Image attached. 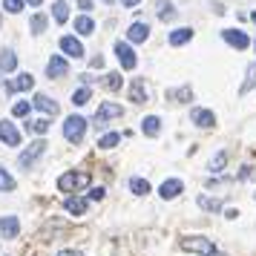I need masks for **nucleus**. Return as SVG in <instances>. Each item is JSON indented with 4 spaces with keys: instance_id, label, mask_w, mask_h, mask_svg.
Instances as JSON below:
<instances>
[{
    "instance_id": "aec40b11",
    "label": "nucleus",
    "mask_w": 256,
    "mask_h": 256,
    "mask_svg": "<svg viewBox=\"0 0 256 256\" xmlns=\"http://www.w3.org/2000/svg\"><path fill=\"white\" fill-rule=\"evenodd\" d=\"M190 38H193V29L190 26H182V29H176L173 35H170V46H184Z\"/></svg>"
},
{
    "instance_id": "cd10ccee",
    "label": "nucleus",
    "mask_w": 256,
    "mask_h": 256,
    "mask_svg": "<svg viewBox=\"0 0 256 256\" xmlns=\"http://www.w3.org/2000/svg\"><path fill=\"white\" fill-rule=\"evenodd\" d=\"M130 190H132L136 196H147V193H150V182H144V178H130Z\"/></svg>"
},
{
    "instance_id": "c03bdc74",
    "label": "nucleus",
    "mask_w": 256,
    "mask_h": 256,
    "mask_svg": "<svg viewBox=\"0 0 256 256\" xmlns=\"http://www.w3.org/2000/svg\"><path fill=\"white\" fill-rule=\"evenodd\" d=\"M250 18H254V24H256V12H254V14H250Z\"/></svg>"
},
{
    "instance_id": "a18cd8bd",
    "label": "nucleus",
    "mask_w": 256,
    "mask_h": 256,
    "mask_svg": "<svg viewBox=\"0 0 256 256\" xmlns=\"http://www.w3.org/2000/svg\"><path fill=\"white\" fill-rule=\"evenodd\" d=\"M104 3H112V0H104Z\"/></svg>"
},
{
    "instance_id": "58836bf2",
    "label": "nucleus",
    "mask_w": 256,
    "mask_h": 256,
    "mask_svg": "<svg viewBox=\"0 0 256 256\" xmlns=\"http://www.w3.org/2000/svg\"><path fill=\"white\" fill-rule=\"evenodd\" d=\"M92 6H95L92 0H78V9H84V14L90 12V9H92Z\"/></svg>"
},
{
    "instance_id": "f257e3e1",
    "label": "nucleus",
    "mask_w": 256,
    "mask_h": 256,
    "mask_svg": "<svg viewBox=\"0 0 256 256\" xmlns=\"http://www.w3.org/2000/svg\"><path fill=\"white\" fill-rule=\"evenodd\" d=\"M86 184H90V173L86 170H70V173H64L58 178V190H64V193H75V190H81Z\"/></svg>"
},
{
    "instance_id": "f03ea898",
    "label": "nucleus",
    "mask_w": 256,
    "mask_h": 256,
    "mask_svg": "<svg viewBox=\"0 0 256 256\" xmlns=\"http://www.w3.org/2000/svg\"><path fill=\"white\" fill-rule=\"evenodd\" d=\"M86 136V118L84 116H70L64 121V138L72 144H81V138Z\"/></svg>"
},
{
    "instance_id": "ea45409f",
    "label": "nucleus",
    "mask_w": 256,
    "mask_h": 256,
    "mask_svg": "<svg viewBox=\"0 0 256 256\" xmlns=\"http://www.w3.org/2000/svg\"><path fill=\"white\" fill-rule=\"evenodd\" d=\"M58 256H84V254H81V250H60Z\"/></svg>"
},
{
    "instance_id": "1a4fd4ad",
    "label": "nucleus",
    "mask_w": 256,
    "mask_h": 256,
    "mask_svg": "<svg viewBox=\"0 0 256 256\" xmlns=\"http://www.w3.org/2000/svg\"><path fill=\"white\" fill-rule=\"evenodd\" d=\"M60 49H64L70 58H84L81 40H78V38H72V35H64V38H60Z\"/></svg>"
},
{
    "instance_id": "4468645a",
    "label": "nucleus",
    "mask_w": 256,
    "mask_h": 256,
    "mask_svg": "<svg viewBox=\"0 0 256 256\" xmlns=\"http://www.w3.org/2000/svg\"><path fill=\"white\" fill-rule=\"evenodd\" d=\"M190 118H193V124H196V127H204V130H210L213 124H216V116H213L210 110H193Z\"/></svg>"
},
{
    "instance_id": "e433bc0d",
    "label": "nucleus",
    "mask_w": 256,
    "mask_h": 256,
    "mask_svg": "<svg viewBox=\"0 0 256 256\" xmlns=\"http://www.w3.org/2000/svg\"><path fill=\"white\" fill-rule=\"evenodd\" d=\"M29 130H32L35 136H44V132L49 130V121H46V118H38V121H32V124H29Z\"/></svg>"
},
{
    "instance_id": "c9c22d12",
    "label": "nucleus",
    "mask_w": 256,
    "mask_h": 256,
    "mask_svg": "<svg viewBox=\"0 0 256 256\" xmlns=\"http://www.w3.org/2000/svg\"><path fill=\"white\" fill-rule=\"evenodd\" d=\"M24 3L26 0H3V9L12 12V14H18V12H24Z\"/></svg>"
},
{
    "instance_id": "bb28decb",
    "label": "nucleus",
    "mask_w": 256,
    "mask_h": 256,
    "mask_svg": "<svg viewBox=\"0 0 256 256\" xmlns=\"http://www.w3.org/2000/svg\"><path fill=\"white\" fill-rule=\"evenodd\" d=\"M14 187H18V182L6 173V167H0V193H12Z\"/></svg>"
},
{
    "instance_id": "f8f14e48",
    "label": "nucleus",
    "mask_w": 256,
    "mask_h": 256,
    "mask_svg": "<svg viewBox=\"0 0 256 256\" xmlns=\"http://www.w3.org/2000/svg\"><path fill=\"white\" fill-rule=\"evenodd\" d=\"M18 230H20L18 216H0V233H3V239H14Z\"/></svg>"
},
{
    "instance_id": "39448f33",
    "label": "nucleus",
    "mask_w": 256,
    "mask_h": 256,
    "mask_svg": "<svg viewBox=\"0 0 256 256\" xmlns=\"http://www.w3.org/2000/svg\"><path fill=\"white\" fill-rule=\"evenodd\" d=\"M0 141H3L6 147H20L24 136H20V130L14 127L12 121H0Z\"/></svg>"
},
{
    "instance_id": "7c9ffc66",
    "label": "nucleus",
    "mask_w": 256,
    "mask_h": 256,
    "mask_svg": "<svg viewBox=\"0 0 256 256\" xmlns=\"http://www.w3.org/2000/svg\"><path fill=\"white\" fill-rule=\"evenodd\" d=\"M198 208H202V210H210V213H219V210H222V202H219V198L198 196Z\"/></svg>"
},
{
    "instance_id": "20e7f679",
    "label": "nucleus",
    "mask_w": 256,
    "mask_h": 256,
    "mask_svg": "<svg viewBox=\"0 0 256 256\" xmlns=\"http://www.w3.org/2000/svg\"><path fill=\"white\" fill-rule=\"evenodd\" d=\"M182 250H190V254H204L210 256L216 248H213V242L210 239H204V236H187V239H182Z\"/></svg>"
},
{
    "instance_id": "37998d69",
    "label": "nucleus",
    "mask_w": 256,
    "mask_h": 256,
    "mask_svg": "<svg viewBox=\"0 0 256 256\" xmlns=\"http://www.w3.org/2000/svg\"><path fill=\"white\" fill-rule=\"evenodd\" d=\"M210 256H224V254H219V250H213V254H210Z\"/></svg>"
},
{
    "instance_id": "9b49d317",
    "label": "nucleus",
    "mask_w": 256,
    "mask_h": 256,
    "mask_svg": "<svg viewBox=\"0 0 256 256\" xmlns=\"http://www.w3.org/2000/svg\"><path fill=\"white\" fill-rule=\"evenodd\" d=\"M182 190H184V184H182L178 178H167V182L158 187V196H162L164 202H170V198H176L178 193H182Z\"/></svg>"
},
{
    "instance_id": "b1692460",
    "label": "nucleus",
    "mask_w": 256,
    "mask_h": 256,
    "mask_svg": "<svg viewBox=\"0 0 256 256\" xmlns=\"http://www.w3.org/2000/svg\"><path fill=\"white\" fill-rule=\"evenodd\" d=\"M52 18H55L58 24H66V20H70V6H66V0H58V3L52 6Z\"/></svg>"
},
{
    "instance_id": "423d86ee",
    "label": "nucleus",
    "mask_w": 256,
    "mask_h": 256,
    "mask_svg": "<svg viewBox=\"0 0 256 256\" xmlns=\"http://www.w3.org/2000/svg\"><path fill=\"white\" fill-rule=\"evenodd\" d=\"M116 55H118V60H121V66H124V70H136L138 58H136V52H132V46H130V44L118 40V44H116Z\"/></svg>"
},
{
    "instance_id": "f3484780",
    "label": "nucleus",
    "mask_w": 256,
    "mask_h": 256,
    "mask_svg": "<svg viewBox=\"0 0 256 256\" xmlns=\"http://www.w3.org/2000/svg\"><path fill=\"white\" fill-rule=\"evenodd\" d=\"M118 116H124V106H118V104H110V101H106V104H101L98 106V121H106V118H118Z\"/></svg>"
},
{
    "instance_id": "393cba45",
    "label": "nucleus",
    "mask_w": 256,
    "mask_h": 256,
    "mask_svg": "<svg viewBox=\"0 0 256 256\" xmlns=\"http://www.w3.org/2000/svg\"><path fill=\"white\" fill-rule=\"evenodd\" d=\"M167 98H170V101H178V104H187V101L193 98V90H190V86H182V90H170V92H167Z\"/></svg>"
},
{
    "instance_id": "7ed1b4c3",
    "label": "nucleus",
    "mask_w": 256,
    "mask_h": 256,
    "mask_svg": "<svg viewBox=\"0 0 256 256\" xmlns=\"http://www.w3.org/2000/svg\"><path fill=\"white\" fill-rule=\"evenodd\" d=\"M44 150H46V141H44V138L32 141V144H29V147H26V150L18 156V164H20L24 170H29V167H32V164H35L38 158L44 156Z\"/></svg>"
},
{
    "instance_id": "a878e982",
    "label": "nucleus",
    "mask_w": 256,
    "mask_h": 256,
    "mask_svg": "<svg viewBox=\"0 0 256 256\" xmlns=\"http://www.w3.org/2000/svg\"><path fill=\"white\" fill-rule=\"evenodd\" d=\"M254 86H256V60L250 64V66H248V78H244V84L239 86V92H242V95H248L250 90H254Z\"/></svg>"
},
{
    "instance_id": "412c9836",
    "label": "nucleus",
    "mask_w": 256,
    "mask_h": 256,
    "mask_svg": "<svg viewBox=\"0 0 256 256\" xmlns=\"http://www.w3.org/2000/svg\"><path fill=\"white\" fill-rule=\"evenodd\" d=\"M144 136H150V138H156V136H158V132H162V118L158 116H147L144 118Z\"/></svg>"
},
{
    "instance_id": "2eb2a0df",
    "label": "nucleus",
    "mask_w": 256,
    "mask_h": 256,
    "mask_svg": "<svg viewBox=\"0 0 256 256\" xmlns=\"http://www.w3.org/2000/svg\"><path fill=\"white\" fill-rule=\"evenodd\" d=\"M127 38L132 40V44H144V40L150 38V26L147 24H132L127 29Z\"/></svg>"
},
{
    "instance_id": "72a5a7b5",
    "label": "nucleus",
    "mask_w": 256,
    "mask_h": 256,
    "mask_svg": "<svg viewBox=\"0 0 256 256\" xmlns=\"http://www.w3.org/2000/svg\"><path fill=\"white\" fill-rule=\"evenodd\" d=\"M90 98H92V92H90V90L84 86V90H78V92L72 95V104H75V106H84L86 101H90Z\"/></svg>"
},
{
    "instance_id": "4be33fe9",
    "label": "nucleus",
    "mask_w": 256,
    "mask_h": 256,
    "mask_svg": "<svg viewBox=\"0 0 256 256\" xmlns=\"http://www.w3.org/2000/svg\"><path fill=\"white\" fill-rule=\"evenodd\" d=\"M156 14L162 18V20H173L176 18V9L170 0H156Z\"/></svg>"
},
{
    "instance_id": "5701e85b",
    "label": "nucleus",
    "mask_w": 256,
    "mask_h": 256,
    "mask_svg": "<svg viewBox=\"0 0 256 256\" xmlns=\"http://www.w3.org/2000/svg\"><path fill=\"white\" fill-rule=\"evenodd\" d=\"M75 32H78V35H92L95 32V20L90 18V14H81V18L75 20Z\"/></svg>"
},
{
    "instance_id": "f704fd0d",
    "label": "nucleus",
    "mask_w": 256,
    "mask_h": 256,
    "mask_svg": "<svg viewBox=\"0 0 256 256\" xmlns=\"http://www.w3.org/2000/svg\"><path fill=\"white\" fill-rule=\"evenodd\" d=\"M29 110H32V104H26V101H18V104L12 106V116H14V118H26V116H29Z\"/></svg>"
},
{
    "instance_id": "6ab92c4d",
    "label": "nucleus",
    "mask_w": 256,
    "mask_h": 256,
    "mask_svg": "<svg viewBox=\"0 0 256 256\" xmlns=\"http://www.w3.org/2000/svg\"><path fill=\"white\" fill-rule=\"evenodd\" d=\"M18 70V55L12 49H0V72H12Z\"/></svg>"
},
{
    "instance_id": "ddd939ff",
    "label": "nucleus",
    "mask_w": 256,
    "mask_h": 256,
    "mask_svg": "<svg viewBox=\"0 0 256 256\" xmlns=\"http://www.w3.org/2000/svg\"><path fill=\"white\" fill-rule=\"evenodd\" d=\"M130 101L132 104H147V86H144V78H136L130 84Z\"/></svg>"
},
{
    "instance_id": "c756f323",
    "label": "nucleus",
    "mask_w": 256,
    "mask_h": 256,
    "mask_svg": "<svg viewBox=\"0 0 256 256\" xmlns=\"http://www.w3.org/2000/svg\"><path fill=\"white\" fill-rule=\"evenodd\" d=\"M104 86L110 90V92L121 90V72H106V75H104Z\"/></svg>"
},
{
    "instance_id": "2f4dec72",
    "label": "nucleus",
    "mask_w": 256,
    "mask_h": 256,
    "mask_svg": "<svg viewBox=\"0 0 256 256\" xmlns=\"http://www.w3.org/2000/svg\"><path fill=\"white\" fill-rule=\"evenodd\" d=\"M224 164H228V152L222 150V152H216V156L210 158V170H213V173H222V167H224Z\"/></svg>"
},
{
    "instance_id": "9d476101",
    "label": "nucleus",
    "mask_w": 256,
    "mask_h": 256,
    "mask_svg": "<svg viewBox=\"0 0 256 256\" xmlns=\"http://www.w3.org/2000/svg\"><path fill=\"white\" fill-rule=\"evenodd\" d=\"M66 72H70V64L64 60V55H52V60H49V66H46V78H60Z\"/></svg>"
},
{
    "instance_id": "0eeeda50",
    "label": "nucleus",
    "mask_w": 256,
    "mask_h": 256,
    "mask_svg": "<svg viewBox=\"0 0 256 256\" xmlns=\"http://www.w3.org/2000/svg\"><path fill=\"white\" fill-rule=\"evenodd\" d=\"M222 38H224V44H230V46H236V49H248L250 46V38L244 35V32H239V29H224Z\"/></svg>"
},
{
    "instance_id": "4c0bfd02",
    "label": "nucleus",
    "mask_w": 256,
    "mask_h": 256,
    "mask_svg": "<svg viewBox=\"0 0 256 256\" xmlns=\"http://www.w3.org/2000/svg\"><path fill=\"white\" fill-rule=\"evenodd\" d=\"M104 187H92V190H90V198H95V202H98V198H104Z\"/></svg>"
},
{
    "instance_id": "473e14b6",
    "label": "nucleus",
    "mask_w": 256,
    "mask_h": 256,
    "mask_svg": "<svg viewBox=\"0 0 256 256\" xmlns=\"http://www.w3.org/2000/svg\"><path fill=\"white\" fill-rule=\"evenodd\" d=\"M118 138H121L118 132H110V136H101V141H98V147H101V150H112V147L118 144Z\"/></svg>"
},
{
    "instance_id": "a211bd4d",
    "label": "nucleus",
    "mask_w": 256,
    "mask_h": 256,
    "mask_svg": "<svg viewBox=\"0 0 256 256\" xmlns=\"http://www.w3.org/2000/svg\"><path fill=\"white\" fill-rule=\"evenodd\" d=\"M32 106H35V110H44L46 116H55V112H58V104H55V101H52L49 95H35Z\"/></svg>"
},
{
    "instance_id": "6e6552de",
    "label": "nucleus",
    "mask_w": 256,
    "mask_h": 256,
    "mask_svg": "<svg viewBox=\"0 0 256 256\" xmlns=\"http://www.w3.org/2000/svg\"><path fill=\"white\" fill-rule=\"evenodd\" d=\"M32 86H35V78H32L29 72H24V75H18V78H12V81L6 84L9 92H26V90H32Z\"/></svg>"
},
{
    "instance_id": "dca6fc26",
    "label": "nucleus",
    "mask_w": 256,
    "mask_h": 256,
    "mask_svg": "<svg viewBox=\"0 0 256 256\" xmlns=\"http://www.w3.org/2000/svg\"><path fill=\"white\" fill-rule=\"evenodd\" d=\"M64 208L70 210L72 216H84V213H86V198H78V196H66V198H64Z\"/></svg>"
},
{
    "instance_id": "c85d7f7f",
    "label": "nucleus",
    "mask_w": 256,
    "mask_h": 256,
    "mask_svg": "<svg viewBox=\"0 0 256 256\" xmlns=\"http://www.w3.org/2000/svg\"><path fill=\"white\" fill-rule=\"evenodd\" d=\"M46 14H32V20H29V26H32V32H35V35H40V32H46Z\"/></svg>"
},
{
    "instance_id": "79ce46f5",
    "label": "nucleus",
    "mask_w": 256,
    "mask_h": 256,
    "mask_svg": "<svg viewBox=\"0 0 256 256\" xmlns=\"http://www.w3.org/2000/svg\"><path fill=\"white\" fill-rule=\"evenodd\" d=\"M26 3H29V6H40V3H44V0H26Z\"/></svg>"
},
{
    "instance_id": "a19ab883",
    "label": "nucleus",
    "mask_w": 256,
    "mask_h": 256,
    "mask_svg": "<svg viewBox=\"0 0 256 256\" xmlns=\"http://www.w3.org/2000/svg\"><path fill=\"white\" fill-rule=\"evenodd\" d=\"M121 3H124V6H127V9H132V6H138L141 0H121Z\"/></svg>"
}]
</instances>
